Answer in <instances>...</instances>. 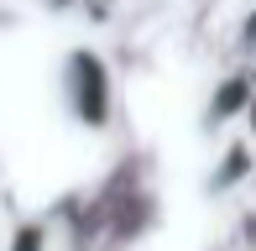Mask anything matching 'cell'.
I'll list each match as a JSON object with an SVG mask.
<instances>
[{"label":"cell","instance_id":"obj_1","mask_svg":"<svg viewBox=\"0 0 256 251\" xmlns=\"http://www.w3.org/2000/svg\"><path fill=\"white\" fill-rule=\"evenodd\" d=\"M52 89H58V105L63 116L89 136H104L115 126V110H120V94H115V68L104 63L100 48L89 42H74L63 48L58 58V74H52Z\"/></svg>","mask_w":256,"mask_h":251},{"label":"cell","instance_id":"obj_2","mask_svg":"<svg viewBox=\"0 0 256 251\" xmlns=\"http://www.w3.org/2000/svg\"><path fill=\"white\" fill-rule=\"evenodd\" d=\"M251 94H256V68L251 63L230 68L225 78H214V89H209V100H204V110H199V126H204V131H225V126L246 120Z\"/></svg>","mask_w":256,"mask_h":251},{"label":"cell","instance_id":"obj_3","mask_svg":"<svg viewBox=\"0 0 256 251\" xmlns=\"http://www.w3.org/2000/svg\"><path fill=\"white\" fill-rule=\"evenodd\" d=\"M256 178V142L251 136H230L225 146H220L214 168L204 173V194L209 199H230V194H240Z\"/></svg>","mask_w":256,"mask_h":251},{"label":"cell","instance_id":"obj_4","mask_svg":"<svg viewBox=\"0 0 256 251\" xmlns=\"http://www.w3.org/2000/svg\"><path fill=\"white\" fill-rule=\"evenodd\" d=\"M0 251H52V225L42 220V214H26V220L10 225V236H6Z\"/></svg>","mask_w":256,"mask_h":251},{"label":"cell","instance_id":"obj_5","mask_svg":"<svg viewBox=\"0 0 256 251\" xmlns=\"http://www.w3.org/2000/svg\"><path fill=\"white\" fill-rule=\"evenodd\" d=\"M236 58L256 68V6L240 16V26H236Z\"/></svg>","mask_w":256,"mask_h":251},{"label":"cell","instance_id":"obj_6","mask_svg":"<svg viewBox=\"0 0 256 251\" xmlns=\"http://www.w3.org/2000/svg\"><path fill=\"white\" fill-rule=\"evenodd\" d=\"M48 16H84V0H42Z\"/></svg>","mask_w":256,"mask_h":251},{"label":"cell","instance_id":"obj_7","mask_svg":"<svg viewBox=\"0 0 256 251\" xmlns=\"http://www.w3.org/2000/svg\"><path fill=\"white\" fill-rule=\"evenodd\" d=\"M240 126H246V136L256 142V94H251V105H246V120H240Z\"/></svg>","mask_w":256,"mask_h":251},{"label":"cell","instance_id":"obj_8","mask_svg":"<svg viewBox=\"0 0 256 251\" xmlns=\"http://www.w3.org/2000/svg\"><path fill=\"white\" fill-rule=\"evenodd\" d=\"M240 251H256V246H240Z\"/></svg>","mask_w":256,"mask_h":251}]
</instances>
